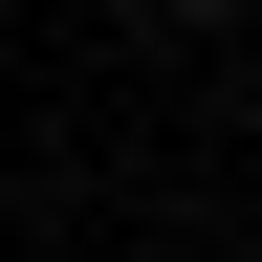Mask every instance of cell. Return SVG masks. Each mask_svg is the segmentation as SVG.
Segmentation results:
<instances>
[{"label": "cell", "mask_w": 262, "mask_h": 262, "mask_svg": "<svg viewBox=\"0 0 262 262\" xmlns=\"http://www.w3.org/2000/svg\"><path fill=\"white\" fill-rule=\"evenodd\" d=\"M131 22H153V44H196V22H219V0H131Z\"/></svg>", "instance_id": "cell-1"}]
</instances>
